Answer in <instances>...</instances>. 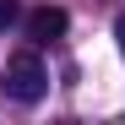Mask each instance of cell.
<instances>
[{
    "label": "cell",
    "instance_id": "1",
    "mask_svg": "<svg viewBox=\"0 0 125 125\" xmlns=\"http://www.w3.org/2000/svg\"><path fill=\"white\" fill-rule=\"evenodd\" d=\"M44 93H49V71H44V60H38L33 49L11 54V60H6V98H16V103H38Z\"/></svg>",
    "mask_w": 125,
    "mask_h": 125
},
{
    "label": "cell",
    "instance_id": "2",
    "mask_svg": "<svg viewBox=\"0 0 125 125\" xmlns=\"http://www.w3.org/2000/svg\"><path fill=\"white\" fill-rule=\"evenodd\" d=\"M60 33H65V11H60V6H38V11H27V38H33V44H54Z\"/></svg>",
    "mask_w": 125,
    "mask_h": 125
},
{
    "label": "cell",
    "instance_id": "3",
    "mask_svg": "<svg viewBox=\"0 0 125 125\" xmlns=\"http://www.w3.org/2000/svg\"><path fill=\"white\" fill-rule=\"evenodd\" d=\"M16 16H22V11H16V0H0V27H11Z\"/></svg>",
    "mask_w": 125,
    "mask_h": 125
},
{
    "label": "cell",
    "instance_id": "4",
    "mask_svg": "<svg viewBox=\"0 0 125 125\" xmlns=\"http://www.w3.org/2000/svg\"><path fill=\"white\" fill-rule=\"evenodd\" d=\"M114 38H120V54H125V11L114 16Z\"/></svg>",
    "mask_w": 125,
    "mask_h": 125
}]
</instances>
